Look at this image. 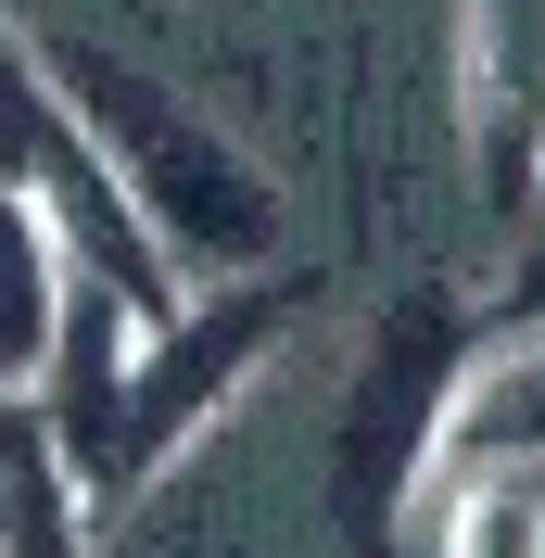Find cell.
<instances>
[{"mask_svg":"<svg viewBox=\"0 0 545 558\" xmlns=\"http://www.w3.org/2000/svg\"><path fill=\"white\" fill-rule=\"evenodd\" d=\"M305 317V279H229V292H191V305L153 330L128 292H102L89 267H64V317H51V368H38V407H51V445L64 470L102 495H153L178 457L216 432L254 368L292 343Z\"/></svg>","mask_w":545,"mask_h":558,"instance_id":"1","label":"cell"},{"mask_svg":"<svg viewBox=\"0 0 545 558\" xmlns=\"http://www.w3.org/2000/svg\"><path fill=\"white\" fill-rule=\"evenodd\" d=\"M38 64L51 89L76 102L89 153L114 166L128 216L153 229V254L178 267V292H229V279H279V242H292V204H279V178L241 153L216 114H191L166 76L114 64L89 38H38Z\"/></svg>","mask_w":545,"mask_h":558,"instance_id":"2","label":"cell"},{"mask_svg":"<svg viewBox=\"0 0 545 558\" xmlns=\"http://www.w3.org/2000/svg\"><path fill=\"white\" fill-rule=\"evenodd\" d=\"M470 368V317L419 292L368 330L355 381H342V418H330V521L355 558H407L419 508H432V457H444V393Z\"/></svg>","mask_w":545,"mask_h":558,"instance_id":"3","label":"cell"},{"mask_svg":"<svg viewBox=\"0 0 545 558\" xmlns=\"http://www.w3.org/2000/svg\"><path fill=\"white\" fill-rule=\"evenodd\" d=\"M0 191L64 242V267H89L102 292H128L153 330H166L191 292H178V267L153 254V229L128 216V191H114V166L89 153V128H76V102L51 89V64H38L26 26H0Z\"/></svg>","mask_w":545,"mask_h":558,"instance_id":"4","label":"cell"},{"mask_svg":"<svg viewBox=\"0 0 545 558\" xmlns=\"http://www.w3.org/2000/svg\"><path fill=\"white\" fill-rule=\"evenodd\" d=\"M457 140L482 216L520 229L545 204V0H457Z\"/></svg>","mask_w":545,"mask_h":558,"instance_id":"5","label":"cell"},{"mask_svg":"<svg viewBox=\"0 0 545 558\" xmlns=\"http://www.w3.org/2000/svg\"><path fill=\"white\" fill-rule=\"evenodd\" d=\"M495 457H545V330H508L482 343L444 393V457H432V495L457 470H495Z\"/></svg>","mask_w":545,"mask_h":558,"instance_id":"6","label":"cell"},{"mask_svg":"<svg viewBox=\"0 0 545 558\" xmlns=\"http://www.w3.org/2000/svg\"><path fill=\"white\" fill-rule=\"evenodd\" d=\"M0 558H89V483L64 470L38 393H0Z\"/></svg>","mask_w":545,"mask_h":558,"instance_id":"7","label":"cell"},{"mask_svg":"<svg viewBox=\"0 0 545 558\" xmlns=\"http://www.w3.org/2000/svg\"><path fill=\"white\" fill-rule=\"evenodd\" d=\"M51 317H64V242L0 191V393H38V368H51Z\"/></svg>","mask_w":545,"mask_h":558,"instance_id":"8","label":"cell"},{"mask_svg":"<svg viewBox=\"0 0 545 558\" xmlns=\"http://www.w3.org/2000/svg\"><path fill=\"white\" fill-rule=\"evenodd\" d=\"M444 558H545V457L457 470V495H444Z\"/></svg>","mask_w":545,"mask_h":558,"instance_id":"9","label":"cell"},{"mask_svg":"<svg viewBox=\"0 0 545 558\" xmlns=\"http://www.w3.org/2000/svg\"><path fill=\"white\" fill-rule=\"evenodd\" d=\"M495 317H508V330H545V204L508 229V292H495Z\"/></svg>","mask_w":545,"mask_h":558,"instance_id":"10","label":"cell"}]
</instances>
